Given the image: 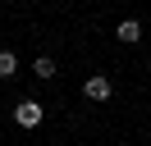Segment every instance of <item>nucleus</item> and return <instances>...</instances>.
I'll list each match as a JSON object with an SVG mask.
<instances>
[{"label":"nucleus","instance_id":"f257e3e1","mask_svg":"<svg viewBox=\"0 0 151 146\" xmlns=\"http://www.w3.org/2000/svg\"><path fill=\"white\" fill-rule=\"evenodd\" d=\"M14 123H19V128H37L41 123V105H37V100H23V105L14 110Z\"/></svg>","mask_w":151,"mask_h":146},{"label":"nucleus","instance_id":"f03ea898","mask_svg":"<svg viewBox=\"0 0 151 146\" xmlns=\"http://www.w3.org/2000/svg\"><path fill=\"white\" fill-rule=\"evenodd\" d=\"M105 96H110V78H101V73L87 78V100H105Z\"/></svg>","mask_w":151,"mask_h":146},{"label":"nucleus","instance_id":"7ed1b4c3","mask_svg":"<svg viewBox=\"0 0 151 146\" xmlns=\"http://www.w3.org/2000/svg\"><path fill=\"white\" fill-rule=\"evenodd\" d=\"M137 36H142L137 18H124V23H119V41H137Z\"/></svg>","mask_w":151,"mask_h":146},{"label":"nucleus","instance_id":"20e7f679","mask_svg":"<svg viewBox=\"0 0 151 146\" xmlns=\"http://www.w3.org/2000/svg\"><path fill=\"white\" fill-rule=\"evenodd\" d=\"M14 69H19V59H14V55L9 50H0V78H9V73Z\"/></svg>","mask_w":151,"mask_h":146}]
</instances>
